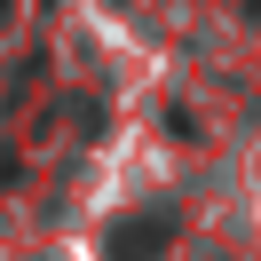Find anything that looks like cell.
<instances>
[{
    "mask_svg": "<svg viewBox=\"0 0 261 261\" xmlns=\"http://www.w3.org/2000/svg\"><path fill=\"white\" fill-rule=\"evenodd\" d=\"M166 238H174V214H143V222H119V229H111V261H150Z\"/></svg>",
    "mask_w": 261,
    "mask_h": 261,
    "instance_id": "6da1fadb",
    "label": "cell"
},
{
    "mask_svg": "<svg viewBox=\"0 0 261 261\" xmlns=\"http://www.w3.org/2000/svg\"><path fill=\"white\" fill-rule=\"evenodd\" d=\"M0 8H8V0H0Z\"/></svg>",
    "mask_w": 261,
    "mask_h": 261,
    "instance_id": "7a4b0ae2",
    "label": "cell"
}]
</instances>
